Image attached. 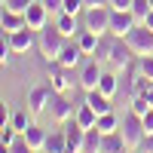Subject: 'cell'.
Returning <instances> with one entry per match:
<instances>
[{
	"instance_id": "cell-1",
	"label": "cell",
	"mask_w": 153,
	"mask_h": 153,
	"mask_svg": "<svg viewBox=\"0 0 153 153\" xmlns=\"http://www.w3.org/2000/svg\"><path fill=\"white\" fill-rule=\"evenodd\" d=\"M65 43H68V37L61 34L55 25H46L43 31H37V49H40V55H43L46 61H58Z\"/></svg>"
},
{
	"instance_id": "cell-2",
	"label": "cell",
	"mask_w": 153,
	"mask_h": 153,
	"mask_svg": "<svg viewBox=\"0 0 153 153\" xmlns=\"http://www.w3.org/2000/svg\"><path fill=\"white\" fill-rule=\"evenodd\" d=\"M120 135H123V141L129 144V150H138V147L144 144V135H147V132H144V120L138 117L135 110H129V113L120 120Z\"/></svg>"
},
{
	"instance_id": "cell-3",
	"label": "cell",
	"mask_w": 153,
	"mask_h": 153,
	"mask_svg": "<svg viewBox=\"0 0 153 153\" xmlns=\"http://www.w3.org/2000/svg\"><path fill=\"white\" fill-rule=\"evenodd\" d=\"M135 58H138V55L132 52V46L126 43V37H110V46H107V65H110L113 71L129 68Z\"/></svg>"
},
{
	"instance_id": "cell-4",
	"label": "cell",
	"mask_w": 153,
	"mask_h": 153,
	"mask_svg": "<svg viewBox=\"0 0 153 153\" xmlns=\"http://www.w3.org/2000/svg\"><path fill=\"white\" fill-rule=\"evenodd\" d=\"M126 43L132 46V52H135L138 58H141V55H150V52H153V31L147 28V25L138 22L135 28L126 34Z\"/></svg>"
},
{
	"instance_id": "cell-5",
	"label": "cell",
	"mask_w": 153,
	"mask_h": 153,
	"mask_svg": "<svg viewBox=\"0 0 153 153\" xmlns=\"http://www.w3.org/2000/svg\"><path fill=\"white\" fill-rule=\"evenodd\" d=\"M49 101H52V86H49V83H37L31 92H28L25 104H28V110L34 113V117H40V113L49 110Z\"/></svg>"
},
{
	"instance_id": "cell-6",
	"label": "cell",
	"mask_w": 153,
	"mask_h": 153,
	"mask_svg": "<svg viewBox=\"0 0 153 153\" xmlns=\"http://www.w3.org/2000/svg\"><path fill=\"white\" fill-rule=\"evenodd\" d=\"M83 28L95 31L98 37H107L110 34V6H92L86 9V25Z\"/></svg>"
},
{
	"instance_id": "cell-7",
	"label": "cell",
	"mask_w": 153,
	"mask_h": 153,
	"mask_svg": "<svg viewBox=\"0 0 153 153\" xmlns=\"http://www.w3.org/2000/svg\"><path fill=\"white\" fill-rule=\"evenodd\" d=\"M138 25L132 9H110V37H126Z\"/></svg>"
},
{
	"instance_id": "cell-8",
	"label": "cell",
	"mask_w": 153,
	"mask_h": 153,
	"mask_svg": "<svg viewBox=\"0 0 153 153\" xmlns=\"http://www.w3.org/2000/svg\"><path fill=\"white\" fill-rule=\"evenodd\" d=\"M49 117H52L58 126H65L68 120H74V104L65 98V92H52V101H49Z\"/></svg>"
},
{
	"instance_id": "cell-9",
	"label": "cell",
	"mask_w": 153,
	"mask_h": 153,
	"mask_svg": "<svg viewBox=\"0 0 153 153\" xmlns=\"http://www.w3.org/2000/svg\"><path fill=\"white\" fill-rule=\"evenodd\" d=\"M49 86H52V92H68L74 86L71 68H65L61 61H52V68H49Z\"/></svg>"
},
{
	"instance_id": "cell-10",
	"label": "cell",
	"mask_w": 153,
	"mask_h": 153,
	"mask_svg": "<svg viewBox=\"0 0 153 153\" xmlns=\"http://www.w3.org/2000/svg\"><path fill=\"white\" fill-rule=\"evenodd\" d=\"M9 43H12V55H25V52H31V46L37 43V31H31L28 25H25V28L9 34Z\"/></svg>"
},
{
	"instance_id": "cell-11",
	"label": "cell",
	"mask_w": 153,
	"mask_h": 153,
	"mask_svg": "<svg viewBox=\"0 0 153 153\" xmlns=\"http://www.w3.org/2000/svg\"><path fill=\"white\" fill-rule=\"evenodd\" d=\"M25 22H28L31 31H43L46 25H49V9L40 3V0H31L28 9H25Z\"/></svg>"
},
{
	"instance_id": "cell-12",
	"label": "cell",
	"mask_w": 153,
	"mask_h": 153,
	"mask_svg": "<svg viewBox=\"0 0 153 153\" xmlns=\"http://www.w3.org/2000/svg\"><path fill=\"white\" fill-rule=\"evenodd\" d=\"M83 49H80V43H76V37H71V40L65 43V49H61V55H58V61H61V65H65V68H76V65H80V61H83Z\"/></svg>"
},
{
	"instance_id": "cell-13",
	"label": "cell",
	"mask_w": 153,
	"mask_h": 153,
	"mask_svg": "<svg viewBox=\"0 0 153 153\" xmlns=\"http://www.w3.org/2000/svg\"><path fill=\"white\" fill-rule=\"evenodd\" d=\"M101 74H104L101 61H98V58H92V61H89V65L83 68V74H80V86L86 89V92H89V89H98V80H101Z\"/></svg>"
},
{
	"instance_id": "cell-14",
	"label": "cell",
	"mask_w": 153,
	"mask_h": 153,
	"mask_svg": "<svg viewBox=\"0 0 153 153\" xmlns=\"http://www.w3.org/2000/svg\"><path fill=\"white\" fill-rule=\"evenodd\" d=\"M65 138H68V147L80 153V150H83V138H86V129H83V126L76 123V120H68V123H65Z\"/></svg>"
},
{
	"instance_id": "cell-15",
	"label": "cell",
	"mask_w": 153,
	"mask_h": 153,
	"mask_svg": "<svg viewBox=\"0 0 153 153\" xmlns=\"http://www.w3.org/2000/svg\"><path fill=\"white\" fill-rule=\"evenodd\" d=\"M86 104L92 107V110L98 113V117H101V113H107V110H113L110 98H107L104 92H101V89H89V92H86Z\"/></svg>"
},
{
	"instance_id": "cell-16",
	"label": "cell",
	"mask_w": 153,
	"mask_h": 153,
	"mask_svg": "<svg viewBox=\"0 0 153 153\" xmlns=\"http://www.w3.org/2000/svg\"><path fill=\"white\" fill-rule=\"evenodd\" d=\"M25 12H12V9H3L0 12V31H6V34H12V31H19V28H25Z\"/></svg>"
},
{
	"instance_id": "cell-17",
	"label": "cell",
	"mask_w": 153,
	"mask_h": 153,
	"mask_svg": "<svg viewBox=\"0 0 153 153\" xmlns=\"http://www.w3.org/2000/svg\"><path fill=\"white\" fill-rule=\"evenodd\" d=\"M61 150H68V138H65V129H52L46 135V144L40 153H61Z\"/></svg>"
},
{
	"instance_id": "cell-18",
	"label": "cell",
	"mask_w": 153,
	"mask_h": 153,
	"mask_svg": "<svg viewBox=\"0 0 153 153\" xmlns=\"http://www.w3.org/2000/svg\"><path fill=\"white\" fill-rule=\"evenodd\" d=\"M9 126H12V129H16L19 135H25V132H28L31 126H34V113H31L28 107H19V110H12V120H9Z\"/></svg>"
},
{
	"instance_id": "cell-19",
	"label": "cell",
	"mask_w": 153,
	"mask_h": 153,
	"mask_svg": "<svg viewBox=\"0 0 153 153\" xmlns=\"http://www.w3.org/2000/svg\"><path fill=\"white\" fill-rule=\"evenodd\" d=\"M101 153H129V144L123 141L120 132H113V135H104V138H101Z\"/></svg>"
},
{
	"instance_id": "cell-20",
	"label": "cell",
	"mask_w": 153,
	"mask_h": 153,
	"mask_svg": "<svg viewBox=\"0 0 153 153\" xmlns=\"http://www.w3.org/2000/svg\"><path fill=\"white\" fill-rule=\"evenodd\" d=\"M55 28L65 34L68 40L80 34V28H76V16H71V12H58V16H55Z\"/></svg>"
},
{
	"instance_id": "cell-21",
	"label": "cell",
	"mask_w": 153,
	"mask_h": 153,
	"mask_svg": "<svg viewBox=\"0 0 153 153\" xmlns=\"http://www.w3.org/2000/svg\"><path fill=\"white\" fill-rule=\"evenodd\" d=\"M98 89H101L107 98H113V95L120 92V74H117V71H104V74H101V80H98Z\"/></svg>"
},
{
	"instance_id": "cell-22",
	"label": "cell",
	"mask_w": 153,
	"mask_h": 153,
	"mask_svg": "<svg viewBox=\"0 0 153 153\" xmlns=\"http://www.w3.org/2000/svg\"><path fill=\"white\" fill-rule=\"evenodd\" d=\"M76 43H80V49H83L86 55H95V49H98V43H101V37H98L95 31L83 28L80 34H76Z\"/></svg>"
},
{
	"instance_id": "cell-23",
	"label": "cell",
	"mask_w": 153,
	"mask_h": 153,
	"mask_svg": "<svg viewBox=\"0 0 153 153\" xmlns=\"http://www.w3.org/2000/svg\"><path fill=\"white\" fill-rule=\"evenodd\" d=\"M95 129H98L101 135H113V132H120V117H117L113 110L101 113V117H98V123H95Z\"/></svg>"
},
{
	"instance_id": "cell-24",
	"label": "cell",
	"mask_w": 153,
	"mask_h": 153,
	"mask_svg": "<svg viewBox=\"0 0 153 153\" xmlns=\"http://www.w3.org/2000/svg\"><path fill=\"white\" fill-rule=\"evenodd\" d=\"M74 120L83 126V129H95V123H98V113L89 107V104H83V107H76L74 110Z\"/></svg>"
},
{
	"instance_id": "cell-25",
	"label": "cell",
	"mask_w": 153,
	"mask_h": 153,
	"mask_svg": "<svg viewBox=\"0 0 153 153\" xmlns=\"http://www.w3.org/2000/svg\"><path fill=\"white\" fill-rule=\"evenodd\" d=\"M46 135H49V132L43 129V126H37V123H34L31 129L25 132V141H28L34 150H43V144H46Z\"/></svg>"
},
{
	"instance_id": "cell-26",
	"label": "cell",
	"mask_w": 153,
	"mask_h": 153,
	"mask_svg": "<svg viewBox=\"0 0 153 153\" xmlns=\"http://www.w3.org/2000/svg\"><path fill=\"white\" fill-rule=\"evenodd\" d=\"M101 135L98 129H86V138H83V150L80 153H101Z\"/></svg>"
},
{
	"instance_id": "cell-27",
	"label": "cell",
	"mask_w": 153,
	"mask_h": 153,
	"mask_svg": "<svg viewBox=\"0 0 153 153\" xmlns=\"http://www.w3.org/2000/svg\"><path fill=\"white\" fill-rule=\"evenodd\" d=\"M132 16H135L138 22H144V19L150 16V0H132Z\"/></svg>"
},
{
	"instance_id": "cell-28",
	"label": "cell",
	"mask_w": 153,
	"mask_h": 153,
	"mask_svg": "<svg viewBox=\"0 0 153 153\" xmlns=\"http://www.w3.org/2000/svg\"><path fill=\"white\" fill-rule=\"evenodd\" d=\"M150 107H153V104L147 101V95H132V107H129V110H135L138 117H144V113H147Z\"/></svg>"
},
{
	"instance_id": "cell-29",
	"label": "cell",
	"mask_w": 153,
	"mask_h": 153,
	"mask_svg": "<svg viewBox=\"0 0 153 153\" xmlns=\"http://www.w3.org/2000/svg\"><path fill=\"white\" fill-rule=\"evenodd\" d=\"M12 55V43H9V34L6 31H0V65H6Z\"/></svg>"
},
{
	"instance_id": "cell-30",
	"label": "cell",
	"mask_w": 153,
	"mask_h": 153,
	"mask_svg": "<svg viewBox=\"0 0 153 153\" xmlns=\"http://www.w3.org/2000/svg\"><path fill=\"white\" fill-rule=\"evenodd\" d=\"M9 153H40V150H34V147H31L28 141H25V135H19L16 141L9 144Z\"/></svg>"
},
{
	"instance_id": "cell-31",
	"label": "cell",
	"mask_w": 153,
	"mask_h": 153,
	"mask_svg": "<svg viewBox=\"0 0 153 153\" xmlns=\"http://www.w3.org/2000/svg\"><path fill=\"white\" fill-rule=\"evenodd\" d=\"M138 71H141V74L147 76V80H153V52H150V55H141V58H138Z\"/></svg>"
},
{
	"instance_id": "cell-32",
	"label": "cell",
	"mask_w": 153,
	"mask_h": 153,
	"mask_svg": "<svg viewBox=\"0 0 153 153\" xmlns=\"http://www.w3.org/2000/svg\"><path fill=\"white\" fill-rule=\"evenodd\" d=\"M83 0H65V6H61V12H71V16H80L83 12Z\"/></svg>"
},
{
	"instance_id": "cell-33",
	"label": "cell",
	"mask_w": 153,
	"mask_h": 153,
	"mask_svg": "<svg viewBox=\"0 0 153 153\" xmlns=\"http://www.w3.org/2000/svg\"><path fill=\"white\" fill-rule=\"evenodd\" d=\"M107 46H110V40H104V37H101V43H98L95 55H92V58H98V61H101V65H104V61H107Z\"/></svg>"
},
{
	"instance_id": "cell-34",
	"label": "cell",
	"mask_w": 153,
	"mask_h": 153,
	"mask_svg": "<svg viewBox=\"0 0 153 153\" xmlns=\"http://www.w3.org/2000/svg\"><path fill=\"white\" fill-rule=\"evenodd\" d=\"M28 3H31V0H6V3H3V9H12V12H25V9H28Z\"/></svg>"
},
{
	"instance_id": "cell-35",
	"label": "cell",
	"mask_w": 153,
	"mask_h": 153,
	"mask_svg": "<svg viewBox=\"0 0 153 153\" xmlns=\"http://www.w3.org/2000/svg\"><path fill=\"white\" fill-rule=\"evenodd\" d=\"M9 120H12V110L6 107V101L0 98V129H3V126H9Z\"/></svg>"
},
{
	"instance_id": "cell-36",
	"label": "cell",
	"mask_w": 153,
	"mask_h": 153,
	"mask_svg": "<svg viewBox=\"0 0 153 153\" xmlns=\"http://www.w3.org/2000/svg\"><path fill=\"white\" fill-rule=\"evenodd\" d=\"M40 3L49 9V16H52V12L58 16V12H61V6H65V0H40Z\"/></svg>"
},
{
	"instance_id": "cell-37",
	"label": "cell",
	"mask_w": 153,
	"mask_h": 153,
	"mask_svg": "<svg viewBox=\"0 0 153 153\" xmlns=\"http://www.w3.org/2000/svg\"><path fill=\"white\" fill-rule=\"evenodd\" d=\"M0 138H3L6 144H12V141H16V138H19V132L12 129V126H3V129H0Z\"/></svg>"
},
{
	"instance_id": "cell-38",
	"label": "cell",
	"mask_w": 153,
	"mask_h": 153,
	"mask_svg": "<svg viewBox=\"0 0 153 153\" xmlns=\"http://www.w3.org/2000/svg\"><path fill=\"white\" fill-rule=\"evenodd\" d=\"M110 9H132V0H110Z\"/></svg>"
},
{
	"instance_id": "cell-39",
	"label": "cell",
	"mask_w": 153,
	"mask_h": 153,
	"mask_svg": "<svg viewBox=\"0 0 153 153\" xmlns=\"http://www.w3.org/2000/svg\"><path fill=\"white\" fill-rule=\"evenodd\" d=\"M138 150H147V153H153V132H150V135H144V144L138 147Z\"/></svg>"
},
{
	"instance_id": "cell-40",
	"label": "cell",
	"mask_w": 153,
	"mask_h": 153,
	"mask_svg": "<svg viewBox=\"0 0 153 153\" xmlns=\"http://www.w3.org/2000/svg\"><path fill=\"white\" fill-rule=\"evenodd\" d=\"M86 9H92V6H110V0H83Z\"/></svg>"
},
{
	"instance_id": "cell-41",
	"label": "cell",
	"mask_w": 153,
	"mask_h": 153,
	"mask_svg": "<svg viewBox=\"0 0 153 153\" xmlns=\"http://www.w3.org/2000/svg\"><path fill=\"white\" fill-rule=\"evenodd\" d=\"M141 25H147V28H150V31H153V9H150V16H147V19H144V22H141Z\"/></svg>"
},
{
	"instance_id": "cell-42",
	"label": "cell",
	"mask_w": 153,
	"mask_h": 153,
	"mask_svg": "<svg viewBox=\"0 0 153 153\" xmlns=\"http://www.w3.org/2000/svg\"><path fill=\"white\" fill-rule=\"evenodd\" d=\"M144 95H147V101H150V104H153V83L147 86V92H144Z\"/></svg>"
},
{
	"instance_id": "cell-43",
	"label": "cell",
	"mask_w": 153,
	"mask_h": 153,
	"mask_svg": "<svg viewBox=\"0 0 153 153\" xmlns=\"http://www.w3.org/2000/svg\"><path fill=\"white\" fill-rule=\"evenodd\" d=\"M0 153H9V144L3 141V138H0Z\"/></svg>"
},
{
	"instance_id": "cell-44",
	"label": "cell",
	"mask_w": 153,
	"mask_h": 153,
	"mask_svg": "<svg viewBox=\"0 0 153 153\" xmlns=\"http://www.w3.org/2000/svg\"><path fill=\"white\" fill-rule=\"evenodd\" d=\"M61 153H76V150H71V147H68V150H61Z\"/></svg>"
},
{
	"instance_id": "cell-45",
	"label": "cell",
	"mask_w": 153,
	"mask_h": 153,
	"mask_svg": "<svg viewBox=\"0 0 153 153\" xmlns=\"http://www.w3.org/2000/svg\"><path fill=\"white\" fill-rule=\"evenodd\" d=\"M3 3H6V0H0V6H3Z\"/></svg>"
},
{
	"instance_id": "cell-46",
	"label": "cell",
	"mask_w": 153,
	"mask_h": 153,
	"mask_svg": "<svg viewBox=\"0 0 153 153\" xmlns=\"http://www.w3.org/2000/svg\"><path fill=\"white\" fill-rule=\"evenodd\" d=\"M150 9H153V0H150Z\"/></svg>"
},
{
	"instance_id": "cell-47",
	"label": "cell",
	"mask_w": 153,
	"mask_h": 153,
	"mask_svg": "<svg viewBox=\"0 0 153 153\" xmlns=\"http://www.w3.org/2000/svg\"><path fill=\"white\" fill-rule=\"evenodd\" d=\"M138 153H147V150H138Z\"/></svg>"
}]
</instances>
